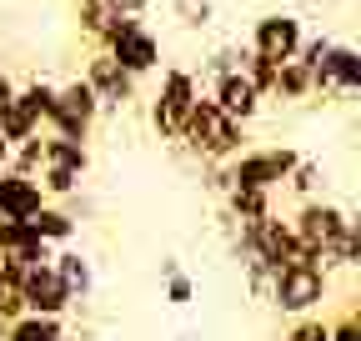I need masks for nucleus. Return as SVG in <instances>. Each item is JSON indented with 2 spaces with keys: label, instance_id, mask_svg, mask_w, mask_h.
<instances>
[{
  "label": "nucleus",
  "instance_id": "obj_19",
  "mask_svg": "<svg viewBox=\"0 0 361 341\" xmlns=\"http://www.w3.org/2000/svg\"><path fill=\"white\" fill-rule=\"evenodd\" d=\"M316 91V85H311V66L306 61H281L276 66V96L281 101H306Z\"/></svg>",
  "mask_w": 361,
  "mask_h": 341
},
{
  "label": "nucleus",
  "instance_id": "obj_23",
  "mask_svg": "<svg viewBox=\"0 0 361 341\" xmlns=\"http://www.w3.org/2000/svg\"><path fill=\"white\" fill-rule=\"evenodd\" d=\"M161 276H166V302H171V306H191V302H196V281L180 271V261H171V256H166V261H161Z\"/></svg>",
  "mask_w": 361,
  "mask_h": 341
},
{
  "label": "nucleus",
  "instance_id": "obj_34",
  "mask_svg": "<svg viewBox=\"0 0 361 341\" xmlns=\"http://www.w3.org/2000/svg\"><path fill=\"white\" fill-rule=\"evenodd\" d=\"M0 336H6V326H0Z\"/></svg>",
  "mask_w": 361,
  "mask_h": 341
},
{
  "label": "nucleus",
  "instance_id": "obj_2",
  "mask_svg": "<svg viewBox=\"0 0 361 341\" xmlns=\"http://www.w3.org/2000/svg\"><path fill=\"white\" fill-rule=\"evenodd\" d=\"M101 51L126 70V75H151L156 66H161V40H156V30L141 20V16H116L111 25H106V35H101Z\"/></svg>",
  "mask_w": 361,
  "mask_h": 341
},
{
  "label": "nucleus",
  "instance_id": "obj_15",
  "mask_svg": "<svg viewBox=\"0 0 361 341\" xmlns=\"http://www.w3.org/2000/svg\"><path fill=\"white\" fill-rule=\"evenodd\" d=\"M30 231L45 241V246H71L75 241V231H80V221L71 216L66 206H56V201H45L35 216H30Z\"/></svg>",
  "mask_w": 361,
  "mask_h": 341
},
{
  "label": "nucleus",
  "instance_id": "obj_17",
  "mask_svg": "<svg viewBox=\"0 0 361 341\" xmlns=\"http://www.w3.org/2000/svg\"><path fill=\"white\" fill-rule=\"evenodd\" d=\"M0 341H66V316H35V311H25V316H16L6 326Z\"/></svg>",
  "mask_w": 361,
  "mask_h": 341
},
{
  "label": "nucleus",
  "instance_id": "obj_3",
  "mask_svg": "<svg viewBox=\"0 0 361 341\" xmlns=\"http://www.w3.org/2000/svg\"><path fill=\"white\" fill-rule=\"evenodd\" d=\"M296 161H301V151H291V146H256V151H241V156H231L226 161V170H221V191L226 186H251V191H276V186H286V176L296 170Z\"/></svg>",
  "mask_w": 361,
  "mask_h": 341
},
{
  "label": "nucleus",
  "instance_id": "obj_26",
  "mask_svg": "<svg viewBox=\"0 0 361 341\" xmlns=\"http://www.w3.org/2000/svg\"><path fill=\"white\" fill-rule=\"evenodd\" d=\"M326 341H361V316H356V306H346L336 321H326Z\"/></svg>",
  "mask_w": 361,
  "mask_h": 341
},
{
  "label": "nucleus",
  "instance_id": "obj_5",
  "mask_svg": "<svg viewBox=\"0 0 361 341\" xmlns=\"http://www.w3.org/2000/svg\"><path fill=\"white\" fill-rule=\"evenodd\" d=\"M101 116V101L85 80H71V85H56V111L45 116V131L51 136H66V141H85L90 125Z\"/></svg>",
  "mask_w": 361,
  "mask_h": 341
},
{
  "label": "nucleus",
  "instance_id": "obj_33",
  "mask_svg": "<svg viewBox=\"0 0 361 341\" xmlns=\"http://www.w3.org/2000/svg\"><path fill=\"white\" fill-rule=\"evenodd\" d=\"M66 341H85V336H71V331H66Z\"/></svg>",
  "mask_w": 361,
  "mask_h": 341
},
{
  "label": "nucleus",
  "instance_id": "obj_12",
  "mask_svg": "<svg viewBox=\"0 0 361 341\" xmlns=\"http://www.w3.org/2000/svg\"><path fill=\"white\" fill-rule=\"evenodd\" d=\"M0 256H11L20 266H45L56 256V246H45L30 231V221H0Z\"/></svg>",
  "mask_w": 361,
  "mask_h": 341
},
{
  "label": "nucleus",
  "instance_id": "obj_22",
  "mask_svg": "<svg viewBox=\"0 0 361 341\" xmlns=\"http://www.w3.org/2000/svg\"><path fill=\"white\" fill-rule=\"evenodd\" d=\"M40 191H45V201H71L75 191H80V176L75 170H61V166H40Z\"/></svg>",
  "mask_w": 361,
  "mask_h": 341
},
{
  "label": "nucleus",
  "instance_id": "obj_20",
  "mask_svg": "<svg viewBox=\"0 0 361 341\" xmlns=\"http://www.w3.org/2000/svg\"><path fill=\"white\" fill-rule=\"evenodd\" d=\"M16 106H20V111H30V116L45 125V116L56 111V85H51V80H30V85H16Z\"/></svg>",
  "mask_w": 361,
  "mask_h": 341
},
{
  "label": "nucleus",
  "instance_id": "obj_27",
  "mask_svg": "<svg viewBox=\"0 0 361 341\" xmlns=\"http://www.w3.org/2000/svg\"><path fill=\"white\" fill-rule=\"evenodd\" d=\"M316 181H322V170H316L311 161H296V170H291V176H286V186L306 201V196H316Z\"/></svg>",
  "mask_w": 361,
  "mask_h": 341
},
{
  "label": "nucleus",
  "instance_id": "obj_8",
  "mask_svg": "<svg viewBox=\"0 0 361 341\" xmlns=\"http://www.w3.org/2000/svg\"><path fill=\"white\" fill-rule=\"evenodd\" d=\"M301 40H306V30H301V20H296V16L271 11V16H261V20L251 25V56L276 61V66H281V61H296Z\"/></svg>",
  "mask_w": 361,
  "mask_h": 341
},
{
  "label": "nucleus",
  "instance_id": "obj_32",
  "mask_svg": "<svg viewBox=\"0 0 361 341\" xmlns=\"http://www.w3.org/2000/svg\"><path fill=\"white\" fill-rule=\"evenodd\" d=\"M6 161H11V146H6V141H0V170H6Z\"/></svg>",
  "mask_w": 361,
  "mask_h": 341
},
{
  "label": "nucleus",
  "instance_id": "obj_10",
  "mask_svg": "<svg viewBox=\"0 0 361 341\" xmlns=\"http://www.w3.org/2000/svg\"><path fill=\"white\" fill-rule=\"evenodd\" d=\"M90 91H96V101L101 106H126V101H135V75H126L106 51H96L85 61V75H80Z\"/></svg>",
  "mask_w": 361,
  "mask_h": 341
},
{
  "label": "nucleus",
  "instance_id": "obj_4",
  "mask_svg": "<svg viewBox=\"0 0 361 341\" xmlns=\"http://www.w3.org/2000/svg\"><path fill=\"white\" fill-rule=\"evenodd\" d=\"M326 296H331V271L322 266H276V276L266 286V302L286 316H316Z\"/></svg>",
  "mask_w": 361,
  "mask_h": 341
},
{
  "label": "nucleus",
  "instance_id": "obj_9",
  "mask_svg": "<svg viewBox=\"0 0 361 341\" xmlns=\"http://www.w3.org/2000/svg\"><path fill=\"white\" fill-rule=\"evenodd\" d=\"M311 85H316V91H341V96L361 91V56L351 46H336V40H331V51L311 66Z\"/></svg>",
  "mask_w": 361,
  "mask_h": 341
},
{
  "label": "nucleus",
  "instance_id": "obj_24",
  "mask_svg": "<svg viewBox=\"0 0 361 341\" xmlns=\"http://www.w3.org/2000/svg\"><path fill=\"white\" fill-rule=\"evenodd\" d=\"M121 16V0H80V30L106 35V25Z\"/></svg>",
  "mask_w": 361,
  "mask_h": 341
},
{
  "label": "nucleus",
  "instance_id": "obj_7",
  "mask_svg": "<svg viewBox=\"0 0 361 341\" xmlns=\"http://www.w3.org/2000/svg\"><path fill=\"white\" fill-rule=\"evenodd\" d=\"M16 291H20L25 311H35V316H71V311H75L71 291H66V281L56 276V266H51V261H45V266H25Z\"/></svg>",
  "mask_w": 361,
  "mask_h": 341
},
{
  "label": "nucleus",
  "instance_id": "obj_25",
  "mask_svg": "<svg viewBox=\"0 0 361 341\" xmlns=\"http://www.w3.org/2000/svg\"><path fill=\"white\" fill-rule=\"evenodd\" d=\"M6 170H16V176H40V136H35V141H20V146H11V161H6Z\"/></svg>",
  "mask_w": 361,
  "mask_h": 341
},
{
  "label": "nucleus",
  "instance_id": "obj_11",
  "mask_svg": "<svg viewBox=\"0 0 361 341\" xmlns=\"http://www.w3.org/2000/svg\"><path fill=\"white\" fill-rule=\"evenodd\" d=\"M45 206V191L35 176H16V170H0V221H30Z\"/></svg>",
  "mask_w": 361,
  "mask_h": 341
},
{
  "label": "nucleus",
  "instance_id": "obj_6",
  "mask_svg": "<svg viewBox=\"0 0 361 341\" xmlns=\"http://www.w3.org/2000/svg\"><path fill=\"white\" fill-rule=\"evenodd\" d=\"M196 96H201V85H196L191 70L176 66V70L161 75V91L151 101V125H156L166 141H180V125H186V111L196 106Z\"/></svg>",
  "mask_w": 361,
  "mask_h": 341
},
{
  "label": "nucleus",
  "instance_id": "obj_28",
  "mask_svg": "<svg viewBox=\"0 0 361 341\" xmlns=\"http://www.w3.org/2000/svg\"><path fill=\"white\" fill-rule=\"evenodd\" d=\"M281 341H326V321L322 316H296V326Z\"/></svg>",
  "mask_w": 361,
  "mask_h": 341
},
{
  "label": "nucleus",
  "instance_id": "obj_13",
  "mask_svg": "<svg viewBox=\"0 0 361 341\" xmlns=\"http://www.w3.org/2000/svg\"><path fill=\"white\" fill-rule=\"evenodd\" d=\"M211 101H216L226 116H231V120H241V125H246V120L261 111V96L251 91V80H246L241 70H221V75H216V91H211Z\"/></svg>",
  "mask_w": 361,
  "mask_h": 341
},
{
  "label": "nucleus",
  "instance_id": "obj_30",
  "mask_svg": "<svg viewBox=\"0 0 361 341\" xmlns=\"http://www.w3.org/2000/svg\"><path fill=\"white\" fill-rule=\"evenodd\" d=\"M16 316H25V302H20V291H0V326H11Z\"/></svg>",
  "mask_w": 361,
  "mask_h": 341
},
{
  "label": "nucleus",
  "instance_id": "obj_18",
  "mask_svg": "<svg viewBox=\"0 0 361 341\" xmlns=\"http://www.w3.org/2000/svg\"><path fill=\"white\" fill-rule=\"evenodd\" d=\"M276 211L271 191H251V186H226V216L231 221H261Z\"/></svg>",
  "mask_w": 361,
  "mask_h": 341
},
{
  "label": "nucleus",
  "instance_id": "obj_29",
  "mask_svg": "<svg viewBox=\"0 0 361 341\" xmlns=\"http://www.w3.org/2000/svg\"><path fill=\"white\" fill-rule=\"evenodd\" d=\"M241 266H246V286H251V296H266V286H271V271L266 261H256V256H241Z\"/></svg>",
  "mask_w": 361,
  "mask_h": 341
},
{
  "label": "nucleus",
  "instance_id": "obj_21",
  "mask_svg": "<svg viewBox=\"0 0 361 341\" xmlns=\"http://www.w3.org/2000/svg\"><path fill=\"white\" fill-rule=\"evenodd\" d=\"M236 70L251 80V91L266 101V96H276V61H261V56H251V51H241V61H236Z\"/></svg>",
  "mask_w": 361,
  "mask_h": 341
},
{
  "label": "nucleus",
  "instance_id": "obj_1",
  "mask_svg": "<svg viewBox=\"0 0 361 341\" xmlns=\"http://www.w3.org/2000/svg\"><path fill=\"white\" fill-rule=\"evenodd\" d=\"M180 141H186L201 161H216L226 166L231 156H241V141H246V125L231 120L211 96H196V106L186 111V125H180Z\"/></svg>",
  "mask_w": 361,
  "mask_h": 341
},
{
  "label": "nucleus",
  "instance_id": "obj_14",
  "mask_svg": "<svg viewBox=\"0 0 361 341\" xmlns=\"http://www.w3.org/2000/svg\"><path fill=\"white\" fill-rule=\"evenodd\" d=\"M51 266H56V276L66 281V291H71V302L75 306H85L90 296H96V266H90V256L85 251H56L51 256Z\"/></svg>",
  "mask_w": 361,
  "mask_h": 341
},
{
  "label": "nucleus",
  "instance_id": "obj_31",
  "mask_svg": "<svg viewBox=\"0 0 361 341\" xmlns=\"http://www.w3.org/2000/svg\"><path fill=\"white\" fill-rule=\"evenodd\" d=\"M11 101H16V80H11L6 70H0V116L11 111Z\"/></svg>",
  "mask_w": 361,
  "mask_h": 341
},
{
  "label": "nucleus",
  "instance_id": "obj_16",
  "mask_svg": "<svg viewBox=\"0 0 361 341\" xmlns=\"http://www.w3.org/2000/svg\"><path fill=\"white\" fill-rule=\"evenodd\" d=\"M40 166H61V170H75V176H85L90 170V151L85 141H66V136H40Z\"/></svg>",
  "mask_w": 361,
  "mask_h": 341
}]
</instances>
